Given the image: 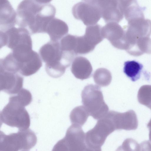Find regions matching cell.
Returning <instances> with one entry per match:
<instances>
[{
	"label": "cell",
	"instance_id": "1",
	"mask_svg": "<svg viewBox=\"0 0 151 151\" xmlns=\"http://www.w3.org/2000/svg\"><path fill=\"white\" fill-rule=\"evenodd\" d=\"M16 13V24L19 27H27L32 34L44 33L48 23L55 16L56 9L50 4L23 0L18 6Z\"/></svg>",
	"mask_w": 151,
	"mask_h": 151
},
{
	"label": "cell",
	"instance_id": "2",
	"mask_svg": "<svg viewBox=\"0 0 151 151\" xmlns=\"http://www.w3.org/2000/svg\"><path fill=\"white\" fill-rule=\"evenodd\" d=\"M24 105L14 95L11 96L8 104L0 111L1 123L19 130L29 129L30 124L29 115Z\"/></svg>",
	"mask_w": 151,
	"mask_h": 151
},
{
	"label": "cell",
	"instance_id": "3",
	"mask_svg": "<svg viewBox=\"0 0 151 151\" xmlns=\"http://www.w3.org/2000/svg\"><path fill=\"white\" fill-rule=\"evenodd\" d=\"M39 53L45 63V70L49 76L58 78L64 74L67 68L63 63L59 42L50 41L42 46Z\"/></svg>",
	"mask_w": 151,
	"mask_h": 151
},
{
	"label": "cell",
	"instance_id": "4",
	"mask_svg": "<svg viewBox=\"0 0 151 151\" xmlns=\"http://www.w3.org/2000/svg\"><path fill=\"white\" fill-rule=\"evenodd\" d=\"M0 151H28L36 144L37 138L34 132L28 129L6 135L0 132Z\"/></svg>",
	"mask_w": 151,
	"mask_h": 151
},
{
	"label": "cell",
	"instance_id": "5",
	"mask_svg": "<svg viewBox=\"0 0 151 151\" xmlns=\"http://www.w3.org/2000/svg\"><path fill=\"white\" fill-rule=\"evenodd\" d=\"M82 102L89 115L94 119H99L108 112L109 108L105 103L100 87L96 85L86 86L81 94Z\"/></svg>",
	"mask_w": 151,
	"mask_h": 151
},
{
	"label": "cell",
	"instance_id": "6",
	"mask_svg": "<svg viewBox=\"0 0 151 151\" xmlns=\"http://www.w3.org/2000/svg\"><path fill=\"white\" fill-rule=\"evenodd\" d=\"M115 130L112 122L106 116L99 119L94 127L85 133L87 151H101L107 136Z\"/></svg>",
	"mask_w": 151,
	"mask_h": 151
},
{
	"label": "cell",
	"instance_id": "7",
	"mask_svg": "<svg viewBox=\"0 0 151 151\" xmlns=\"http://www.w3.org/2000/svg\"><path fill=\"white\" fill-rule=\"evenodd\" d=\"M52 151H87L85 133L81 126L72 124L65 135L54 146Z\"/></svg>",
	"mask_w": 151,
	"mask_h": 151
},
{
	"label": "cell",
	"instance_id": "8",
	"mask_svg": "<svg viewBox=\"0 0 151 151\" xmlns=\"http://www.w3.org/2000/svg\"><path fill=\"white\" fill-rule=\"evenodd\" d=\"M1 46H6L12 50L25 47H32L31 38L26 28L14 27L0 31Z\"/></svg>",
	"mask_w": 151,
	"mask_h": 151
},
{
	"label": "cell",
	"instance_id": "9",
	"mask_svg": "<svg viewBox=\"0 0 151 151\" xmlns=\"http://www.w3.org/2000/svg\"><path fill=\"white\" fill-rule=\"evenodd\" d=\"M128 22L127 29L125 30L126 38L128 45L127 50L134 45L138 39L150 37L151 34L150 20L145 19L144 17L140 18Z\"/></svg>",
	"mask_w": 151,
	"mask_h": 151
},
{
	"label": "cell",
	"instance_id": "10",
	"mask_svg": "<svg viewBox=\"0 0 151 151\" xmlns=\"http://www.w3.org/2000/svg\"><path fill=\"white\" fill-rule=\"evenodd\" d=\"M72 13L75 19L82 21L87 26L96 24L102 17L101 11L97 6L83 1L74 5Z\"/></svg>",
	"mask_w": 151,
	"mask_h": 151
},
{
	"label": "cell",
	"instance_id": "11",
	"mask_svg": "<svg viewBox=\"0 0 151 151\" xmlns=\"http://www.w3.org/2000/svg\"><path fill=\"white\" fill-rule=\"evenodd\" d=\"M101 33L104 38L108 40L114 47L126 50L128 47L125 30L118 23L109 22L103 27Z\"/></svg>",
	"mask_w": 151,
	"mask_h": 151
},
{
	"label": "cell",
	"instance_id": "12",
	"mask_svg": "<svg viewBox=\"0 0 151 151\" xmlns=\"http://www.w3.org/2000/svg\"><path fill=\"white\" fill-rule=\"evenodd\" d=\"M106 115L112 122L116 130H134L137 128L138 121L136 114L133 110L124 113L110 111Z\"/></svg>",
	"mask_w": 151,
	"mask_h": 151
},
{
	"label": "cell",
	"instance_id": "13",
	"mask_svg": "<svg viewBox=\"0 0 151 151\" xmlns=\"http://www.w3.org/2000/svg\"><path fill=\"white\" fill-rule=\"evenodd\" d=\"M96 5L100 9L105 22L119 23L124 14L119 0H96Z\"/></svg>",
	"mask_w": 151,
	"mask_h": 151
},
{
	"label": "cell",
	"instance_id": "14",
	"mask_svg": "<svg viewBox=\"0 0 151 151\" xmlns=\"http://www.w3.org/2000/svg\"><path fill=\"white\" fill-rule=\"evenodd\" d=\"M23 78L17 73L0 70V89L10 95L17 94L22 88Z\"/></svg>",
	"mask_w": 151,
	"mask_h": 151
},
{
	"label": "cell",
	"instance_id": "15",
	"mask_svg": "<svg viewBox=\"0 0 151 151\" xmlns=\"http://www.w3.org/2000/svg\"><path fill=\"white\" fill-rule=\"evenodd\" d=\"M16 13L8 0H1L0 31L14 27Z\"/></svg>",
	"mask_w": 151,
	"mask_h": 151
},
{
	"label": "cell",
	"instance_id": "16",
	"mask_svg": "<svg viewBox=\"0 0 151 151\" xmlns=\"http://www.w3.org/2000/svg\"><path fill=\"white\" fill-rule=\"evenodd\" d=\"M71 70L76 78L83 80L90 77L93 68L90 62L87 58L78 56L74 60Z\"/></svg>",
	"mask_w": 151,
	"mask_h": 151
},
{
	"label": "cell",
	"instance_id": "17",
	"mask_svg": "<svg viewBox=\"0 0 151 151\" xmlns=\"http://www.w3.org/2000/svg\"><path fill=\"white\" fill-rule=\"evenodd\" d=\"M68 26L65 22L54 17L48 24L46 33L49 35L50 41H59L68 33Z\"/></svg>",
	"mask_w": 151,
	"mask_h": 151
},
{
	"label": "cell",
	"instance_id": "18",
	"mask_svg": "<svg viewBox=\"0 0 151 151\" xmlns=\"http://www.w3.org/2000/svg\"><path fill=\"white\" fill-rule=\"evenodd\" d=\"M119 1L124 16L128 22L144 17L143 10L139 5L137 0H119Z\"/></svg>",
	"mask_w": 151,
	"mask_h": 151
},
{
	"label": "cell",
	"instance_id": "19",
	"mask_svg": "<svg viewBox=\"0 0 151 151\" xmlns=\"http://www.w3.org/2000/svg\"><path fill=\"white\" fill-rule=\"evenodd\" d=\"M39 54L34 51L30 57L25 61L19 64V72L24 76H29L36 73L42 65Z\"/></svg>",
	"mask_w": 151,
	"mask_h": 151
},
{
	"label": "cell",
	"instance_id": "20",
	"mask_svg": "<svg viewBox=\"0 0 151 151\" xmlns=\"http://www.w3.org/2000/svg\"><path fill=\"white\" fill-rule=\"evenodd\" d=\"M127 52L132 55L138 56L145 53L151 54V39L150 37L141 38Z\"/></svg>",
	"mask_w": 151,
	"mask_h": 151
},
{
	"label": "cell",
	"instance_id": "21",
	"mask_svg": "<svg viewBox=\"0 0 151 151\" xmlns=\"http://www.w3.org/2000/svg\"><path fill=\"white\" fill-rule=\"evenodd\" d=\"M143 68V65L139 62L129 60L124 62L123 71L132 81H135L139 78Z\"/></svg>",
	"mask_w": 151,
	"mask_h": 151
},
{
	"label": "cell",
	"instance_id": "22",
	"mask_svg": "<svg viewBox=\"0 0 151 151\" xmlns=\"http://www.w3.org/2000/svg\"><path fill=\"white\" fill-rule=\"evenodd\" d=\"M102 27L98 24L88 26L83 35L86 40L91 45L96 46L104 39L101 33Z\"/></svg>",
	"mask_w": 151,
	"mask_h": 151
},
{
	"label": "cell",
	"instance_id": "23",
	"mask_svg": "<svg viewBox=\"0 0 151 151\" xmlns=\"http://www.w3.org/2000/svg\"><path fill=\"white\" fill-rule=\"evenodd\" d=\"M89 114L83 106L75 107L71 111L70 118L72 124L82 126L85 123Z\"/></svg>",
	"mask_w": 151,
	"mask_h": 151
},
{
	"label": "cell",
	"instance_id": "24",
	"mask_svg": "<svg viewBox=\"0 0 151 151\" xmlns=\"http://www.w3.org/2000/svg\"><path fill=\"white\" fill-rule=\"evenodd\" d=\"M93 78L96 83L102 87L108 86L112 80L110 72L107 69L101 68L97 69L94 72Z\"/></svg>",
	"mask_w": 151,
	"mask_h": 151
},
{
	"label": "cell",
	"instance_id": "25",
	"mask_svg": "<svg viewBox=\"0 0 151 151\" xmlns=\"http://www.w3.org/2000/svg\"><path fill=\"white\" fill-rule=\"evenodd\" d=\"M137 99L139 103L151 109V85H144L138 91Z\"/></svg>",
	"mask_w": 151,
	"mask_h": 151
},
{
	"label": "cell",
	"instance_id": "26",
	"mask_svg": "<svg viewBox=\"0 0 151 151\" xmlns=\"http://www.w3.org/2000/svg\"><path fill=\"white\" fill-rule=\"evenodd\" d=\"M95 47L89 43L84 36H76V44L74 52L75 54H85L92 51Z\"/></svg>",
	"mask_w": 151,
	"mask_h": 151
},
{
	"label": "cell",
	"instance_id": "27",
	"mask_svg": "<svg viewBox=\"0 0 151 151\" xmlns=\"http://www.w3.org/2000/svg\"><path fill=\"white\" fill-rule=\"evenodd\" d=\"M76 36L68 34L63 37L59 42L61 50L63 51L74 52Z\"/></svg>",
	"mask_w": 151,
	"mask_h": 151
},
{
	"label": "cell",
	"instance_id": "28",
	"mask_svg": "<svg viewBox=\"0 0 151 151\" xmlns=\"http://www.w3.org/2000/svg\"><path fill=\"white\" fill-rule=\"evenodd\" d=\"M132 139H127L124 142L122 145L123 149H132V150L139 151L140 150V146L136 141Z\"/></svg>",
	"mask_w": 151,
	"mask_h": 151
},
{
	"label": "cell",
	"instance_id": "29",
	"mask_svg": "<svg viewBox=\"0 0 151 151\" xmlns=\"http://www.w3.org/2000/svg\"><path fill=\"white\" fill-rule=\"evenodd\" d=\"M141 149H150L151 150V142L150 141H147L142 142L140 145Z\"/></svg>",
	"mask_w": 151,
	"mask_h": 151
},
{
	"label": "cell",
	"instance_id": "30",
	"mask_svg": "<svg viewBox=\"0 0 151 151\" xmlns=\"http://www.w3.org/2000/svg\"><path fill=\"white\" fill-rule=\"evenodd\" d=\"M83 2L96 5V0H82Z\"/></svg>",
	"mask_w": 151,
	"mask_h": 151
},
{
	"label": "cell",
	"instance_id": "31",
	"mask_svg": "<svg viewBox=\"0 0 151 151\" xmlns=\"http://www.w3.org/2000/svg\"><path fill=\"white\" fill-rule=\"evenodd\" d=\"M41 4H47L50 2L52 0H35Z\"/></svg>",
	"mask_w": 151,
	"mask_h": 151
},
{
	"label": "cell",
	"instance_id": "32",
	"mask_svg": "<svg viewBox=\"0 0 151 151\" xmlns=\"http://www.w3.org/2000/svg\"><path fill=\"white\" fill-rule=\"evenodd\" d=\"M149 129V141L151 142V127H148Z\"/></svg>",
	"mask_w": 151,
	"mask_h": 151
}]
</instances>
